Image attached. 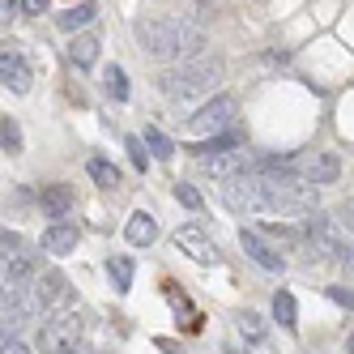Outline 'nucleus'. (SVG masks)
I'll list each match as a JSON object with an SVG mask.
<instances>
[{
    "instance_id": "412c9836",
    "label": "nucleus",
    "mask_w": 354,
    "mask_h": 354,
    "mask_svg": "<svg viewBox=\"0 0 354 354\" xmlns=\"http://www.w3.org/2000/svg\"><path fill=\"white\" fill-rule=\"evenodd\" d=\"M94 56H98V39H94V35H73V43H68V60L77 64V68H90Z\"/></svg>"
},
{
    "instance_id": "c756f323",
    "label": "nucleus",
    "mask_w": 354,
    "mask_h": 354,
    "mask_svg": "<svg viewBox=\"0 0 354 354\" xmlns=\"http://www.w3.org/2000/svg\"><path fill=\"white\" fill-rule=\"evenodd\" d=\"M175 196H180V205H188V209H201V192H196L192 184H175Z\"/></svg>"
},
{
    "instance_id": "6e6552de",
    "label": "nucleus",
    "mask_w": 354,
    "mask_h": 354,
    "mask_svg": "<svg viewBox=\"0 0 354 354\" xmlns=\"http://www.w3.org/2000/svg\"><path fill=\"white\" fill-rule=\"evenodd\" d=\"M196 162H201L205 175H218L222 184L243 175V171H257V158H252L248 149H226V154H209V158H196Z\"/></svg>"
},
{
    "instance_id": "bb28decb",
    "label": "nucleus",
    "mask_w": 354,
    "mask_h": 354,
    "mask_svg": "<svg viewBox=\"0 0 354 354\" xmlns=\"http://www.w3.org/2000/svg\"><path fill=\"white\" fill-rule=\"evenodd\" d=\"M141 141L149 145V154H154V158H171V154H175V145H171L158 129H145V137H141Z\"/></svg>"
},
{
    "instance_id": "1a4fd4ad",
    "label": "nucleus",
    "mask_w": 354,
    "mask_h": 354,
    "mask_svg": "<svg viewBox=\"0 0 354 354\" xmlns=\"http://www.w3.org/2000/svg\"><path fill=\"white\" fill-rule=\"evenodd\" d=\"M0 82H5L13 94H26L30 90V64L21 60V52H17L13 43L0 47Z\"/></svg>"
},
{
    "instance_id": "9b49d317",
    "label": "nucleus",
    "mask_w": 354,
    "mask_h": 354,
    "mask_svg": "<svg viewBox=\"0 0 354 354\" xmlns=\"http://www.w3.org/2000/svg\"><path fill=\"white\" fill-rule=\"evenodd\" d=\"M239 243H243V252H248V257L257 261L261 269H269V273H282V265H286V261H282V257H277V252L265 243V235H261V231H252V226H243V231H239Z\"/></svg>"
},
{
    "instance_id": "b1692460",
    "label": "nucleus",
    "mask_w": 354,
    "mask_h": 354,
    "mask_svg": "<svg viewBox=\"0 0 354 354\" xmlns=\"http://www.w3.org/2000/svg\"><path fill=\"white\" fill-rule=\"evenodd\" d=\"M86 171H90V180H94L98 188H115V184H120V171H115L111 158H90Z\"/></svg>"
},
{
    "instance_id": "f704fd0d",
    "label": "nucleus",
    "mask_w": 354,
    "mask_h": 354,
    "mask_svg": "<svg viewBox=\"0 0 354 354\" xmlns=\"http://www.w3.org/2000/svg\"><path fill=\"white\" fill-rule=\"evenodd\" d=\"M21 5H26V13H43V9H47V0H21Z\"/></svg>"
},
{
    "instance_id": "f8f14e48",
    "label": "nucleus",
    "mask_w": 354,
    "mask_h": 354,
    "mask_svg": "<svg viewBox=\"0 0 354 354\" xmlns=\"http://www.w3.org/2000/svg\"><path fill=\"white\" fill-rule=\"evenodd\" d=\"M30 308H35V299H26L21 286H5V312H0V320H5V337H13L17 328L26 324Z\"/></svg>"
},
{
    "instance_id": "cd10ccee",
    "label": "nucleus",
    "mask_w": 354,
    "mask_h": 354,
    "mask_svg": "<svg viewBox=\"0 0 354 354\" xmlns=\"http://www.w3.org/2000/svg\"><path fill=\"white\" fill-rule=\"evenodd\" d=\"M235 324H239V333H243V337H252V342H261V337H265V320H261L257 312H243Z\"/></svg>"
},
{
    "instance_id": "a878e982",
    "label": "nucleus",
    "mask_w": 354,
    "mask_h": 354,
    "mask_svg": "<svg viewBox=\"0 0 354 354\" xmlns=\"http://www.w3.org/2000/svg\"><path fill=\"white\" fill-rule=\"evenodd\" d=\"M0 145H5V154H21V129L13 115L0 120Z\"/></svg>"
},
{
    "instance_id": "aec40b11",
    "label": "nucleus",
    "mask_w": 354,
    "mask_h": 354,
    "mask_svg": "<svg viewBox=\"0 0 354 354\" xmlns=\"http://www.w3.org/2000/svg\"><path fill=\"white\" fill-rule=\"evenodd\" d=\"M273 320L286 328V333H295L299 328V308H295V295L290 290H277L273 295Z\"/></svg>"
},
{
    "instance_id": "4468645a",
    "label": "nucleus",
    "mask_w": 354,
    "mask_h": 354,
    "mask_svg": "<svg viewBox=\"0 0 354 354\" xmlns=\"http://www.w3.org/2000/svg\"><path fill=\"white\" fill-rule=\"evenodd\" d=\"M73 248H77V226L52 222V226L43 231V252H52V257H68Z\"/></svg>"
},
{
    "instance_id": "0eeeda50",
    "label": "nucleus",
    "mask_w": 354,
    "mask_h": 354,
    "mask_svg": "<svg viewBox=\"0 0 354 354\" xmlns=\"http://www.w3.org/2000/svg\"><path fill=\"white\" fill-rule=\"evenodd\" d=\"M231 115H235V98H231V94H214L209 103L188 120V129H192L196 137H218V133H226Z\"/></svg>"
},
{
    "instance_id": "f3484780",
    "label": "nucleus",
    "mask_w": 354,
    "mask_h": 354,
    "mask_svg": "<svg viewBox=\"0 0 354 354\" xmlns=\"http://www.w3.org/2000/svg\"><path fill=\"white\" fill-rule=\"evenodd\" d=\"M226 149H243V133L226 129V133L201 141V145H188V154H192V158H209V154H226Z\"/></svg>"
},
{
    "instance_id": "39448f33",
    "label": "nucleus",
    "mask_w": 354,
    "mask_h": 354,
    "mask_svg": "<svg viewBox=\"0 0 354 354\" xmlns=\"http://www.w3.org/2000/svg\"><path fill=\"white\" fill-rule=\"evenodd\" d=\"M303 239H308V252H312V257H337V248L346 243L337 218H328V214H320V209L303 214Z\"/></svg>"
},
{
    "instance_id": "7c9ffc66",
    "label": "nucleus",
    "mask_w": 354,
    "mask_h": 354,
    "mask_svg": "<svg viewBox=\"0 0 354 354\" xmlns=\"http://www.w3.org/2000/svg\"><path fill=\"white\" fill-rule=\"evenodd\" d=\"M0 252H5V261L9 257H21V235L17 231H5V235H0Z\"/></svg>"
},
{
    "instance_id": "7ed1b4c3",
    "label": "nucleus",
    "mask_w": 354,
    "mask_h": 354,
    "mask_svg": "<svg viewBox=\"0 0 354 354\" xmlns=\"http://www.w3.org/2000/svg\"><path fill=\"white\" fill-rule=\"evenodd\" d=\"M265 180V209L269 214H312L316 209V184L299 175H261Z\"/></svg>"
},
{
    "instance_id": "a211bd4d",
    "label": "nucleus",
    "mask_w": 354,
    "mask_h": 354,
    "mask_svg": "<svg viewBox=\"0 0 354 354\" xmlns=\"http://www.w3.org/2000/svg\"><path fill=\"white\" fill-rule=\"evenodd\" d=\"M337 175H342L337 154H316V158L308 162V175H303V180L316 184V188H324V184H337Z\"/></svg>"
},
{
    "instance_id": "20e7f679",
    "label": "nucleus",
    "mask_w": 354,
    "mask_h": 354,
    "mask_svg": "<svg viewBox=\"0 0 354 354\" xmlns=\"http://www.w3.org/2000/svg\"><path fill=\"white\" fill-rule=\"evenodd\" d=\"M222 201H226V209H235V214H261L265 209V180L257 171H243V175L222 184Z\"/></svg>"
},
{
    "instance_id": "f257e3e1",
    "label": "nucleus",
    "mask_w": 354,
    "mask_h": 354,
    "mask_svg": "<svg viewBox=\"0 0 354 354\" xmlns=\"http://www.w3.org/2000/svg\"><path fill=\"white\" fill-rule=\"evenodd\" d=\"M141 52L154 60H180V56H196L205 47V30L180 17H145L137 26Z\"/></svg>"
},
{
    "instance_id": "ddd939ff",
    "label": "nucleus",
    "mask_w": 354,
    "mask_h": 354,
    "mask_svg": "<svg viewBox=\"0 0 354 354\" xmlns=\"http://www.w3.org/2000/svg\"><path fill=\"white\" fill-rule=\"evenodd\" d=\"M64 273L60 269H47L43 277H39V282H35V308H43V312H52L56 308V303L64 299Z\"/></svg>"
},
{
    "instance_id": "72a5a7b5",
    "label": "nucleus",
    "mask_w": 354,
    "mask_h": 354,
    "mask_svg": "<svg viewBox=\"0 0 354 354\" xmlns=\"http://www.w3.org/2000/svg\"><path fill=\"white\" fill-rule=\"evenodd\" d=\"M0 13H5V21H9L17 13V0H0Z\"/></svg>"
},
{
    "instance_id": "393cba45",
    "label": "nucleus",
    "mask_w": 354,
    "mask_h": 354,
    "mask_svg": "<svg viewBox=\"0 0 354 354\" xmlns=\"http://www.w3.org/2000/svg\"><path fill=\"white\" fill-rule=\"evenodd\" d=\"M103 86H107V94L115 98V103H129V77H124V68H120V64H107Z\"/></svg>"
},
{
    "instance_id": "e433bc0d",
    "label": "nucleus",
    "mask_w": 354,
    "mask_h": 354,
    "mask_svg": "<svg viewBox=\"0 0 354 354\" xmlns=\"http://www.w3.org/2000/svg\"><path fill=\"white\" fill-rule=\"evenodd\" d=\"M64 354H86V350H82V346H73V350H64Z\"/></svg>"
},
{
    "instance_id": "c85d7f7f",
    "label": "nucleus",
    "mask_w": 354,
    "mask_h": 354,
    "mask_svg": "<svg viewBox=\"0 0 354 354\" xmlns=\"http://www.w3.org/2000/svg\"><path fill=\"white\" fill-rule=\"evenodd\" d=\"M124 149H129V158H133V167H137V171H145V167H149V149H145V141H141V137H129V141H124Z\"/></svg>"
},
{
    "instance_id": "473e14b6",
    "label": "nucleus",
    "mask_w": 354,
    "mask_h": 354,
    "mask_svg": "<svg viewBox=\"0 0 354 354\" xmlns=\"http://www.w3.org/2000/svg\"><path fill=\"white\" fill-rule=\"evenodd\" d=\"M0 354H30V346H21L17 337H5V346H0Z\"/></svg>"
},
{
    "instance_id": "423d86ee",
    "label": "nucleus",
    "mask_w": 354,
    "mask_h": 354,
    "mask_svg": "<svg viewBox=\"0 0 354 354\" xmlns=\"http://www.w3.org/2000/svg\"><path fill=\"white\" fill-rule=\"evenodd\" d=\"M77 333H82V312H60L52 320H43L39 328V350L43 354H64L77 346Z\"/></svg>"
},
{
    "instance_id": "dca6fc26",
    "label": "nucleus",
    "mask_w": 354,
    "mask_h": 354,
    "mask_svg": "<svg viewBox=\"0 0 354 354\" xmlns=\"http://www.w3.org/2000/svg\"><path fill=\"white\" fill-rule=\"evenodd\" d=\"M124 239H129L133 248H149V243L158 239V222H154V214L137 209V214L129 218V226H124Z\"/></svg>"
},
{
    "instance_id": "2eb2a0df",
    "label": "nucleus",
    "mask_w": 354,
    "mask_h": 354,
    "mask_svg": "<svg viewBox=\"0 0 354 354\" xmlns=\"http://www.w3.org/2000/svg\"><path fill=\"white\" fill-rule=\"evenodd\" d=\"M39 201H43V218H68V214H73V201H77V196H73L68 184H47Z\"/></svg>"
},
{
    "instance_id": "2f4dec72",
    "label": "nucleus",
    "mask_w": 354,
    "mask_h": 354,
    "mask_svg": "<svg viewBox=\"0 0 354 354\" xmlns=\"http://www.w3.org/2000/svg\"><path fill=\"white\" fill-rule=\"evenodd\" d=\"M328 299L342 303V308H354V290H346V286H328Z\"/></svg>"
},
{
    "instance_id": "5701e85b",
    "label": "nucleus",
    "mask_w": 354,
    "mask_h": 354,
    "mask_svg": "<svg viewBox=\"0 0 354 354\" xmlns=\"http://www.w3.org/2000/svg\"><path fill=\"white\" fill-rule=\"evenodd\" d=\"M107 277H111V286H115L120 295H129V290H133V261H129V257H111V261H107Z\"/></svg>"
},
{
    "instance_id": "6ab92c4d",
    "label": "nucleus",
    "mask_w": 354,
    "mask_h": 354,
    "mask_svg": "<svg viewBox=\"0 0 354 354\" xmlns=\"http://www.w3.org/2000/svg\"><path fill=\"white\" fill-rule=\"evenodd\" d=\"M94 17H98V5H94V0H82V5H73L68 13H60V30H68V35H77L82 26H90Z\"/></svg>"
},
{
    "instance_id": "4be33fe9",
    "label": "nucleus",
    "mask_w": 354,
    "mask_h": 354,
    "mask_svg": "<svg viewBox=\"0 0 354 354\" xmlns=\"http://www.w3.org/2000/svg\"><path fill=\"white\" fill-rule=\"evenodd\" d=\"M26 277H35V257L21 252V257H9L5 261V286H21Z\"/></svg>"
},
{
    "instance_id": "4c0bfd02",
    "label": "nucleus",
    "mask_w": 354,
    "mask_h": 354,
    "mask_svg": "<svg viewBox=\"0 0 354 354\" xmlns=\"http://www.w3.org/2000/svg\"><path fill=\"white\" fill-rule=\"evenodd\" d=\"M226 354H239V350H226Z\"/></svg>"
},
{
    "instance_id": "9d476101",
    "label": "nucleus",
    "mask_w": 354,
    "mask_h": 354,
    "mask_svg": "<svg viewBox=\"0 0 354 354\" xmlns=\"http://www.w3.org/2000/svg\"><path fill=\"white\" fill-rule=\"evenodd\" d=\"M175 248L188 252V257L201 261V265H214L218 261V248H214V239L201 231V226H180V231H175Z\"/></svg>"
},
{
    "instance_id": "f03ea898",
    "label": "nucleus",
    "mask_w": 354,
    "mask_h": 354,
    "mask_svg": "<svg viewBox=\"0 0 354 354\" xmlns=\"http://www.w3.org/2000/svg\"><path fill=\"white\" fill-rule=\"evenodd\" d=\"M218 77H222V60L196 56V60H188V64H180V68H167L162 77H158V90H162L167 98H180V103H188V98H196V94H209V90L218 86Z\"/></svg>"
},
{
    "instance_id": "c9c22d12",
    "label": "nucleus",
    "mask_w": 354,
    "mask_h": 354,
    "mask_svg": "<svg viewBox=\"0 0 354 354\" xmlns=\"http://www.w3.org/2000/svg\"><path fill=\"white\" fill-rule=\"evenodd\" d=\"M346 354H354V333H350V337H346Z\"/></svg>"
}]
</instances>
